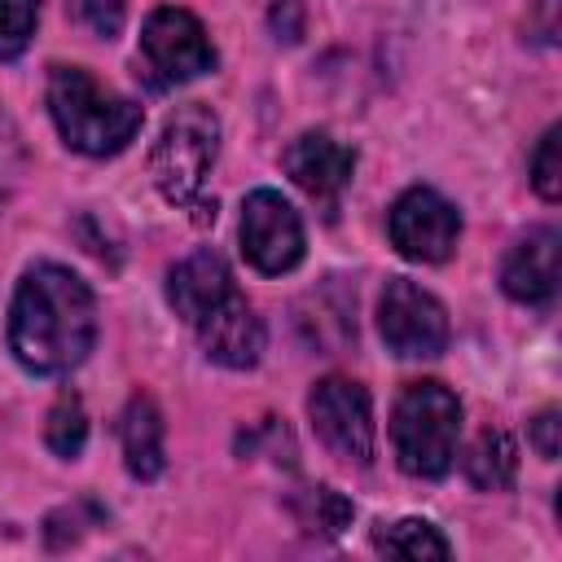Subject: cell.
<instances>
[{
	"label": "cell",
	"mask_w": 562,
	"mask_h": 562,
	"mask_svg": "<svg viewBox=\"0 0 562 562\" xmlns=\"http://www.w3.org/2000/svg\"><path fill=\"white\" fill-rule=\"evenodd\" d=\"M268 22H272L277 40L294 44V40L303 35V4H299V0H277V4H272V13H268Z\"/></svg>",
	"instance_id": "cell-23"
},
{
	"label": "cell",
	"mask_w": 562,
	"mask_h": 562,
	"mask_svg": "<svg viewBox=\"0 0 562 562\" xmlns=\"http://www.w3.org/2000/svg\"><path fill=\"white\" fill-rule=\"evenodd\" d=\"M307 417L334 457L356 461V465L373 461V404L360 382L321 378L307 395Z\"/></svg>",
	"instance_id": "cell-6"
},
{
	"label": "cell",
	"mask_w": 562,
	"mask_h": 562,
	"mask_svg": "<svg viewBox=\"0 0 562 562\" xmlns=\"http://www.w3.org/2000/svg\"><path fill=\"white\" fill-rule=\"evenodd\" d=\"M119 435H123L127 470H132L136 479H145V483L158 479L162 465H167V457H162V413H158V404H154L149 395H132Z\"/></svg>",
	"instance_id": "cell-14"
},
{
	"label": "cell",
	"mask_w": 562,
	"mask_h": 562,
	"mask_svg": "<svg viewBox=\"0 0 562 562\" xmlns=\"http://www.w3.org/2000/svg\"><path fill=\"white\" fill-rule=\"evenodd\" d=\"M40 22V0H0V61L18 57Z\"/></svg>",
	"instance_id": "cell-19"
},
{
	"label": "cell",
	"mask_w": 562,
	"mask_h": 562,
	"mask_svg": "<svg viewBox=\"0 0 562 562\" xmlns=\"http://www.w3.org/2000/svg\"><path fill=\"white\" fill-rule=\"evenodd\" d=\"M351 501L342 496V492H334V487H325V483H316V487H303L299 496H294V518H299V527L303 531H312V536H342L347 527H351Z\"/></svg>",
	"instance_id": "cell-16"
},
{
	"label": "cell",
	"mask_w": 562,
	"mask_h": 562,
	"mask_svg": "<svg viewBox=\"0 0 562 562\" xmlns=\"http://www.w3.org/2000/svg\"><path fill=\"white\" fill-rule=\"evenodd\" d=\"M558 259H562V237L558 228H536L527 233L501 263V285L514 303H549L558 294Z\"/></svg>",
	"instance_id": "cell-12"
},
{
	"label": "cell",
	"mask_w": 562,
	"mask_h": 562,
	"mask_svg": "<svg viewBox=\"0 0 562 562\" xmlns=\"http://www.w3.org/2000/svg\"><path fill=\"white\" fill-rule=\"evenodd\" d=\"M386 228H391V241H395V250L404 259L443 263L452 255L457 237H461V215H457V206L448 198H439L435 189L417 184V189L395 198Z\"/></svg>",
	"instance_id": "cell-9"
},
{
	"label": "cell",
	"mask_w": 562,
	"mask_h": 562,
	"mask_svg": "<svg viewBox=\"0 0 562 562\" xmlns=\"http://www.w3.org/2000/svg\"><path fill=\"white\" fill-rule=\"evenodd\" d=\"M373 544L386 558H448L452 553L448 540L439 536V527H430L426 518H400L391 527H378Z\"/></svg>",
	"instance_id": "cell-17"
},
{
	"label": "cell",
	"mask_w": 562,
	"mask_h": 562,
	"mask_svg": "<svg viewBox=\"0 0 562 562\" xmlns=\"http://www.w3.org/2000/svg\"><path fill=\"white\" fill-rule=\"evenodd\" d=\"M281 167H285V176L334 220L338 198H342V189L351 184L356 154H351L347 145H338L334 136H325V132H303V136H294V140L285 145Z\"/></svg>",
	"instance_id": "cell-10"
},
{
	"label": "cell",
	"mask_w": 562,
	"mask_h": 562,
	"mask_svg": "<svg viewBox=\"0 0 562 562\" xmlns=\"http://www.w3.org/2000/svg\"><path fill=\"white\" fill-rule=\"evenodd\" d=\"M558 430H562V417H558V408H544L536 422H531V443H536V452L544 457V461H553L558 457Z\"/></svg>",
	"instance_id": "cell-22"
},
{
	"label": "cell",
	"mask_w": 562,
	"mask_h": 562,
	"mask_svg": "<svg viewBox=\"0 0 562 562\" xmlns=\"http://www.w3.org/2000/svg\"><path fill=\"white\" fill-rule=\"evenodd\" d=\"M48 114H53L61 140L92 158L127 149L140 132V105L101 88L83 66L48 70Z\"/></svg>",
	"instance_id": "cell-2"
},
{
	"label": "cell",
	"mask_w": 562,
	"mask_h": 562,
	"mask_svg": "<svg viewBox=\"0 0 562 562\" xmlns=\"http://www.w3.org/2000/svg\"><path fill=\"white\" fill-rule=\"evenodd\" d=\"M228 290H233L228 263H224L211 246L184 255V259L171 268V277H167V299H171L176 316L189 321V325H198V321H202Z\"/></svg>",
	"instance_id": "cell-13"
},
{
	"label": "cell",
	"mask_w": 562,
	"mask_h": 562,
	"mask_svg": "<svg viewBox=\"0 0 562 562\" xmlns=\"http://www.w3.org/2000/svg\"><path fill=\"white\" fill-rule=\"evenodd\" d=\"M382 342L395 356H439L448 347V312L408 277H391L378 303Z\"/></svg>",
	"instance_id": "cell-7"
},
{
	"label": "cell",
	"mask_w": 562,
	"mask_h": 562,
	"mask_svg": "<svg viewBox=\"0 0 562 562\" xmlns=\"http://www.w3.org/2000/svg\"><path fill=\"white\" fill-rule=\"evenodd\" d=\"M215 154H220V119L202 101H189L176 114H167L149 149V176L171 206H193L206 189Z\"/></svg>",
	"instance_id": "cell-4"
},
{
	"label": "cell",
	"mask_w": 562,
	"mask_h": 562,
	"mask_svg": "<svg viewBox=\"0 0 562 562\" xmlns=\"http://www.w3.org/2000/svg\"><path fill=\"white\" fill-rule=\"evenodd\" d=\"M83 439H88V417H83V404L79 395H57V404L48 408V422H44V443L57 452V457H79L83 452Z\"/></svg>",
	"instance_id": "cell-18"
},
{
	"label": "cell",
	"mask_w": 562,
	"mask_h": 562,
	"mask_svg": "<svg viewBox=\"0 0 562 562\" xmlns=\"http://www.w3.org/2000/svg\"><path fill=\"white\" fill-rule=\"evenodd\" d=\"M70 13L75 22H83L92 35L101 40H114L127 22V0H70Z\"/></svg>",
	"instance_id": "cell-21"
},
{
	"label": "cell",
	"mask_w": 562,
	"mask_h": 562,
	"mask_svg": "<svg viewBox=\"0 0 562 562\" xmlns=\"http://www.w3.org/2000/svg\"><path fill=\"white\" fill-rule=\"evenodd\" d=\"M193 329L202 338V351L224 369H250L263 356V321L237 290H228Z\"/></svg>",
	"instance_id": "cell-11"
},
{
	"label": "cell",
	"mask_w": 562,
	"mask_h": 562,
	"mask_svg": "<svg viewBox=\"0 0 562 562\" xmlns=\"http://www.w3.org/2000/svg\"><path fill=\"white\" fill-rule=\"evenodd\" d=\"M553 13H558V0H540V40L544 44L558 40V18Z\"/></svg>",
	"instance_id": "cell-24"
},
{
	"label": "cell",
	"mask_w": 562,
	"mask_h": 562,
	"mask_svg": "<svg viewBox=\"0 0 562 562\" xmlns=\"http://www.w3.org/2000/svg\"><path fill=\"white\" fill-rule=\"evenodd\" d=\"M241 255L268 277H281L303 259V220L277 189H255L241 202Z\"/></svg>",
	"instance_id": "cell-8"
},
{
	"label": "cell",
	"mask_w": 562,
	"mask_h": 562,
	"mask_svg": "<svg viewBox=\"0 0 562 562\" xmlns=\"http://www.w3.org/2000/svg\"><path fill=\"white\" fill-rule=\"evenodd\" d=\"M531 184L544 202H558L562 198V132L549 127L531 154Z\"/></svg>",
	"instance_id": "cell-20"
},
{
	"label": "cell",
	"mask_w": 562,
	"mask_h": 562,
	"mask_svg": "<svg viewBox=\"0 0 562 562\" xmlns=\"http://www.w3.org/2000/svg\"><path fill=\"white\" fill-rule=\"evenodd\" d=\"M140 57L154 83H184L215 66V48L206 40V26L176 4H162L145 18L140 31Z\"/></svg>",
	"instance_id": "cell-5"
},
{
	"label": "cell",
	"mask_w": 562,
	"mask_h": 562,
	"mask_svg": "<svg viewBox=\"0 0 562 562\" xmlns=\"http://www.w3.org/2000/svg\"><path fill=\"white\" fill-rule=\"evenodd\" d=\"M461 404L443 382H408L391 408V448L404 474L439 479L452 470Z\"/></svg>",
	"instance_id": "cell-3"
},
{
	"label": "cell",
	"mask_w": 562,
	"mask_h": 562,
	"mask_svg": "<svg viewBox=\"0 0 562 562\" xmlns=\"http://www.w3.org/2000/svg\"><path fill=\"white\" fill-rule=\"evenodd\" d=\"M97 338V299L61 263H35L9 303V351L31 373L75 369Z\"/></svg>",
	"instance_id": "cell-1"
},
{
	"label": "cell",
	"mask_w": 562,
	"mask_h": 562,
	"mask_svg": "<svg viewBox=\"0 0 562 562\" xmlns=\"http://www.w3.org/2000/svg\"><path fill=\"white\" fill-rule=\"evenodd\" d=\"M461 465H465V479L479 492H505L514 483V474H518V443H514L509 430L487 426V430L474 435V443L465 448Z\"/></svg>",
	"instance_id": "cell-15"
}]
</instances>
